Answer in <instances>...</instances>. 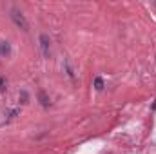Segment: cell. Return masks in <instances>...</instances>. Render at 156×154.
Returning <instances> with one entry per match:
<instances>
[{
  "label": "cell",
  "instance_id": "8",
  "mask_svg": "<svg viewBox=\"0 0 156 154\" xmlns=\"http://www.w3.org/2000/svg\"><path fill=\"white\" fill-rule=\"evenodd\" d=\"M20 100H22V103H27V93L26 91L20 93Z\"/></svg>",
  "mask_w": 156,
  "mask_h": 154
},
{
  "label": "cell",
  "instance_id": "1",
  "mask_svg": "<svg viewBox=\"0 0 156 154\" xmlns=\"http://www.w3.org/2000/svg\"><path fill=\"white\" fill-rule=\"evenodd\" d=\"M9 16H11V20L15 22V26H16V27H20L22 31H27V29H29V24H27V20H26V16L22 15V11H20V9L13 7Z\"/></svg>",
  "mask_w": 156,
  "mask_h": 154
},
{
  "label": "cell",
  "instance_id": "4",
  "mask_svg": "<svg viewBox=\"0 0 156 154\" xmlns=\"http://www.w3.org/2000/svg\"><path fill=\"white\" fill-rule=\"evenodd\" d=\"M9 53H11L9 42H0V54H9Z\"/></svg>",
  "mask_w": 156,
  "mask_h": 154
},
{
  "label": "cell",
  "instance_id": "7",
  "mask_svg": "<svg viewBox=\"0 0 156 154\" xmlns=\"http://www.w3.org/2000/svg\"><path fill=\"white\" fill-rule=\"evenodd\" d=\"M94 87H96L98 91H102V89H104V80H102L100 76L94 78Z\"/></svg>",
  "mask_w": 156,
  "mask_h": 154
},
{
  "label": "cell",
  "instance_id": "9",
  "mask_svg": "<svg viewBox=\"0 0 156 154\" xmlns=\"http://www.w3.org/2000/svg\"><path fill=\"white\" fill-rule=\"evenodd\" d=\"M0 91H5V78L0 76Z\"/></svg>",
  "mask_w": 156,
  "mask_h": 154
},
{
  "label": "cell",
  "instance_id": "5",
  "mask_svg": "<svg viewBox=\"0 0 156 154\" xmlns=\"http://www.w3.org/2000/svg\"><path fill=\"white\" fill-rule=\"evenodd\" d=\"M64 65H66V71H67V76L71 78V82H75V73H73V67L69 65V62H67V60L64 62Z\"/></svg>",
  "mask_w": 156,
  "mask_h": 154
},
{
  "label": "cell",
  "instance_id": "2",
  "mask_svg": "<svg viewBox=\"0 0 156 154\" xmlns=\"http://www.w3.org/2000/svg\"><path fill=\"white\" fill-rule=\"evenodd\" d=\"M40 51L44 54V58H49V53H51V40L45 33L40 35Z\"/></svg>",
  "mask_w": 156,
  "mask_h": 154
},
{
  "label": "cell",
  "instance_id": "3",
  "mask_svg": "<svg viewBox=\"0 0 156 154\" xmlns=\"http://www.w3.org/2000/svg\"><path fill=\"white\" fill-rule=\"evenodd\" d=\"M38 100H40V103H42V107H49V103H51V100L45 94V91H40L38 93Z\"/></svg>",
  "mask_w": 156,
  "mask_h": 154
},
{
  "label": "cell",
  "instance_id": "6",
  "mask_svg": "<svg viewBox=\"0 0 156 154\" xmlns=\"http://www.w3.org/2000/svg\"><path fill=\"white\" fill-rule=\"evenodd\" d=\"M18 113H20L18 109H11V111H7V113H5V121H9V120H13V118H15V116L18 114Z\"/></svg>",
  "mask_w": 156,
  "mask_h": 154
}]
</instances>
